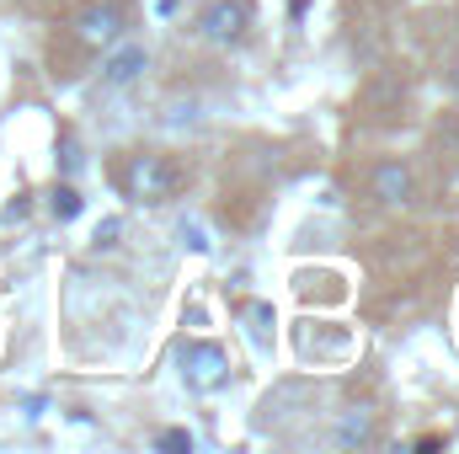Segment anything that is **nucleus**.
I'll return each instance as SVG.
<instances>
[{
	"instance_id": "1",
	"label": "nucleus",
	"mask_w": 459,
	"mask_h": 454,
	"mask_svg": "<svg viewBox=\"0 0 459 454\" xmlns=\"http://www.w3.org/2000/svg\"><path fill=\"white\" fill-rule=\"evenodd\" d=\"M117 188H123L134 204H166V198H177V166H171L166 155H155V150H139V155L123 161Z\"/></svg>"
},
{
	"instance_id": "3",
	"label": "nucleus",
	"mask_w": 459,
	"mask_h": 454,
	"mask_svg": "<svg viewBox=\"0 0 459 454\" xmlns=\"http://www.w3.org/2000/svg\"><path fill=\"white\" fill-rule=\"evenodd\" d=\"M246 27H251V0H209L204 16H198V32H204L209 43H220V48L240 43Z\"/></svg>"
},
{
	"instance_id": "7",
	"label": "nucleus",
	"mask_w": 459,
	"mask_h": 454,
	"mask_svg": "<svg viewBox=\"0 0 459 454\" xmlns=\"http://www.w3.org/2000/svg\"><path fill=\"white\" fill-rule=\"evenodd\" d=\"M48 214H54V220H59V225H70V220H75V214H81V193H75V188H70V182H59V188H54V193H48Z\"/></svg>"
},
{
	"instance_id": "4",
	"label": "nucleus",
	"mask_w": 459,
	"mask_h": 454,
	"mask_svg": "<svg viewBox=\"0 0 459 454\" xmlns=\"http://www.w3.org/2000/svg\"><path fill=\"white\" fill-rule=\"evenodd\" d=\"M123 38V11L113 0H91L81 16H75V43L81 48H113Z\"/></svg>"
},
{
	"instance_id": "11",
	"label": "nucleus",
	"mask_w": 459,
	"mask_h": 454,
	"mask_svg": "<svg viewBox=\"0 0 459 454\" xmlns=\"http://www.w3.org/2000/svg\"><path fill=\"white\" fill-rule=\"evenodd\" d=\"M455 81H459V70H455Z\"/></svg>"
},
{
	"instance_id": "5",
	"label": "nucleus",
	"mask_w": 459,
	"mask_h": 454,
	"mask_svg": "<svg viewBox=\"0 0 459 454\" xmlns=\"http://www.w3.org/2000/svg\"><path fill=\"white\" fill-rule=\"evenodd\" d=\"M411 193H417V182H411V166H401V161H385V166L374 171V198H379L385 209H401V204H411Z\"/></svg>"
},
{
	"instance_id": "8",
	"label": "nucleus",
	"mask_w": 459,
	"mask_h": 454,
	"mask_svg": "<svg viewBox=\"0 0 459 454\" xmlns=\"http://www.w3.org/2000/svg\"><path fill=\"white\" fill-rule=\"evenodd\" d=\"M337 439H342V444H368V439H374V423H368L363 412H352L342 428H337Z\"/></svg>"
},
{
	"instance_id": "6",
	"label": "nucleus",
	"mask_w": 459,
	"mask_h": 454,
	"mask_svg": "<svg viewBox=\"0 0 459 454\" xmlns=\"http://www.w3.org/2000/svg\"><path fill=\"white\" fill-rule=\"evenodd\" d=\"M144 65H150V54L139 48V43H113V54H108V65H102V81L108 86H134L139 75H144Z\"/></svg>"
},
{
	"instance_id": "9",
	"label": "nucleus",
	"mask_w": 459,
	"mask_h": 454,
	"mask_svg": "<svg viewBox=\"0 0 459 454\" xmlns=\"http://www.w3.org/2000/svg\"><path fill=\"white\" fill-rule=\"evenodd\" d=\"M155 450H193V433L187 428H166V433H155Z\"/></svg>"
},
{
	"instance_id": "10",
	"label": "nucleus",
	"mask_w": 459,
	"mask_h": 454,
	"mask_svg": "<svg viewBox=\"0 0 459 454\" xmlns=\"http://www.w3.org/2000/svg\"><path fill=\"white\" fill-rule=\"evenodd\" d=\"M117 235H123V220H108V225L97 230V246H117Z\"/></svg>"
},
{
	"instance_id": "2",
	"label": "nucleus",
	"mask_w": 459,
	"mask_h": 454,
	"mask_svg": "<svg viewBox=\"0 0 459 454\" xmlns=\"http://www.w3.org/2000/svg\"><path fill=\"white\" fill-rule=\"evenodd\" d=\"M177 369H182V385L193 390V396H214V390H225L230 385V353L220 342H182V353H177Z\"/></svg>"
}]
</instances>
